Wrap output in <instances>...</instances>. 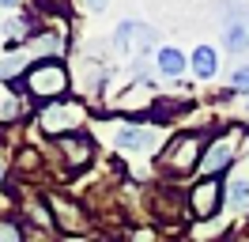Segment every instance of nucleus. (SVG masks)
<instances>
[{"mask_svg":"<svg viewBox=\"0 0 249 242\" xmlns=\"http://www.w3.org/2000/svg\"><path fill=\"white\" fill-rule=\"evenodd\" d=\"M76 4H79V12H102L109 0H76Z\"/></svg>","mask_w":249,"mask_h":242,"instance_id":"18","label":"nucleus"},{"mask_svg":"<svg viewBox=\"0 0 249 242\" xmlns=\"http://www.w3.org/2000/svg\"><path fill=\"white\" fill-rule=\"evenodd\" d=\"M113 144L121 151H147L151 144H155V129L151 125H140V121H128V125H121L117 129V136H113Z\"/></svg>","mask_w":249,"mask_h":242,"instance_id":"9","label":"nucleus"},{"mask_svg":"<svg viewBox=\"0 0 249 242\" xmlns=\"http://www.w3.org/2000/svg\"><path fill=\"white\" fill-rule=\"evenodd\" d=\"M23 0H0V8H19Z\"/></svg>","mask_w":249,"mask_h":242,"instance_id":"20","label":"nucleus"},{"mask_svg":"<svg viewBox=\"0 0 249 242\" xmlns=\"http://www.w3.org/2000/svg\"><path fill=\"white\" fill-rule=\"evenodd\" d=\"M223 201L231 204V208H249V170H238L231 174V182L223 185Z\"/></svg>","mask_w":249,"mask_h":242,"instance_id":"10","label":"nucleus"},{"mask_svg":"<svg viewBox=\"0 0 249 242\" xmlns=\"http://www.w3.org/2000/svg\"><path fill=\"white\" fill-rule=\"evenodd\" d=\"M223 42H227V49H231V53H242V49L249 45V27L242 23V19H227Z\"/></svg>","mask_w":249,"mask_h":242,"instance_id":"13","label":"nucleus"},{"mask_svg":"<svg viewBox=\"0 0 249 242\" xmlns=\"http://www.w3.org/2000/svg\"><path fill=\"white\" fill-rule=\"evenodd\" d=\"M231 91H234V95H249V64L231 76Z\"/></svg>","mask_w":249,"mask_h":242,"instance_id":"17","label":"nucleus"},{"mask_svg":"<svg viewBox=\"0 0 249 242\" xmlns=\"http://www.w3.org/2000/svg\"><path fill=\"white\" fill-rule=\"evenodd\" d=\"M34 125H38V133L49 136V140L83 133V125H87V106L79 102V99H57V102H46L38 114H34Z\"/></svg>","mask_w":249,"mask_h":242,"instance_id":"2","label":"nucleus"},{"mask_svg":"<svg viewBox=\"0 0 249 242\" xmlns=\"http://www.w3.org/2000/svg\"><path fill=\"white\" fill-rule=\"evenodd\" d=\"M64 242H87V239H64Z\"/></svg>","mask_w":249,"mask_h":242,"instance_id":"21","label":"nucleus"},{"mask_svg":"<svg viewBox=\"0 0 249 242\" xmlns=\"http://www.w3.org/2000/svg\"><path fill=\"white\" fill-rule=\"evenodd\" d=\"M155 64H159V72L162 76H170V80H181V72L189 68V60L181 49H174V45H162L155 53Z\"/></svg>","mask_w":249,"mask_h":242,"instance_id":"11","label":"nucleus"},{"mask_svg":"<svg viewBox=\"0 0 249 242\" xmlns=\"http://www.w3.org/2000/svg\"><path fill=\"white\" fill-rule=\"evenodd\" d=\"M8 170H12V166L4 163V155H0V208L12 201V174H8Z\"/></svg>","mask_w":249,"mask_h":242,"instance_id":"16","label":"nucleus"},{"mask_svg":"<svg viewBox=\"0 0 249 242\" xmlns=\"http://www.w3.org/2000/svg\"><path fill=\"white\" fill-rule=\"evenodd\" d=\"M155 42H159V34L147 27V23H136V19H124V23H117V30H113V49L124 53V57H143Z\"/></svg>","mask_w":249,"mask_h":242,"instance_id":"6","label":"nucleus"},{"mask_svg":"<svg viewBox=\"0 0 249 242\" xmlns=\"http://www.w3.org/2000/svg\"><path fill=\"white\" fill-rule=\"evenodd\" d=\"M0 53H4V38H0Z\"/></svg>","mask_w":249,"mask_h":242,"instance_id":"22","label":"nucleus"},{"mask_svg":"<svg viewBox=\"0 0 249 242\" xmlns=\"http://www.w3.org/2000/svg\"><path fill=\"white\" fill-rule=\"evenodd\" d=\"M246 114H249V110H246Z\"/></svg>","mask_w":249,"mask_h":242,"instance_id":"23","label":"nucleus"},{"mask_svg":"<svg viewBox=\"0 0 249 242\" xmlns=\"http://www.w3.org/2000/svg\"><path fill=\"white\" fill-rule=\"evenodd\" d=\"M38 4H42V8H61L64 0H38Z\"/></svg>","mask_w":249,"mask_h":242,"instance_id":"19","label":"nucleus"},{"mask_svg":"<svg viewBox=\"0 0 249 242\" xmlns=\"http://www.w3.org/2000/svg\"><path fill=\"white\" fill-rule=\"evenodd\" d=\"M204 136L196 133H181L174 136L170 144L162 148V155H159V170L162 174H170V178H189V174H196V166H200L204 159Z\"/></svg>","mask_w":249,"mask_h":242,"instance_id":"3","label":"nucleus"},{"mask_svg":"<svg viewBox=\"0 0 249 242\" xmlns=\"http://www.w3.org/2000/svg\"><path fill=\"white\" fill-rule=\"evenodd\" d=\"M12 91H19L23 99H34V102H57V99H68V91H72V72H68V64L64 60H38L31 64L23 80L12 83Z\"/></svg>","mask_w":249,"mask_h":242,"instance_id":"1","label":"nucleus"},{"mask_svg":"<svg viewBox=\"0 0 249 242\" xmlns=\"http://www.w3.org/2000/svg\"><path fill=\"white\" fill-rule=\"evenodd\" d=\"M238 140H242V133L215 136V140L204 148V159H200V166H196V174H204V178H219V174L234 163V155H238Z\"/></svg>","mask_w":249,"mask_h":242,"instance_id":"7","label":"nucleus"},{"mask_svg":"<svg viewBox=\"0 0 249 242\" xmlns=\"http://www.w3.org/2000/svg\"><path fill=\"white\" fill-rule=\"evenodd\" d=\"M46 201H49L53 227H61V235H68V239H79V235L91 227V212L83 208L79 201H72L68 193H46Z\"/></svg>","mask_w":249,"mask_h":242,"instance_id":"4","label":"nucleus"},{"mask_svg":"<svg viewBox=\"0 0 249 242\" xmlns=\"http://www.w3.org/2000/svg\"><path fill=\"white\" fill-rule=\"evenodd\" d=\"M16 170H19V174H27V178H31V174H38V170H42V151H38V148H19Z\"/></svg>","mask_w":249,"mask_h":242,"instance_id":"14","label":"nucleus"},{"mask_svg":"<svg viewBox=\"0 0 249 242\" xmlns=\"http://www.w3.org/2000/svg\"><path fill=\"white\" fill-rule=\"evenodd\" d=\"M189 64H193V72L200 76V80H212V76L219 72V53L212 45H196L193 57H189Z\"/></svg>","mask_w":249,"mask_h":242,"instance_id":"12","label":"nucleus"},{"mask_svg":"<svg viewBox=\"0 0 249 242\" xmlns=\"http://www.w3.org/2000/svg\"><path fill=\"white\" fill-rule=\"evenodd\" d=\"M0 242H27V231L12 216H0Z\"/></svg>","mask_w":249,"mask_h":242,"instance_id":"15","label":"nucleus"},{"mask_svg":"<svg viewBox=\"0 0 249 242\" xmlns=\"http://www.w3.org/2000/svg\"><path fill=\"white\" fill-rule=\"evenodd\" d=\"M219 204H223V182L219 178H200L189 193V208L196 220H215Z\"/></svg>","mask_w":249,"mask_h":242,"instance_id":"8","label":"nucleus"},{"mask_svg":"<svg viewBox=\"0 0 249 242\" xmlns=\"http://www.w3.org/2000/svg\"><path fill=\"white\" fill-rule=\"evenodd\" d=\"M53 155L61 159V166L68 174H79V170L91 166V159H94V136H87V133L57 136V140H53Z\"/></svg>","mask_w":249,"mask_h":242,"instance_id":"5","label":"nucleus"}]
</instances>
